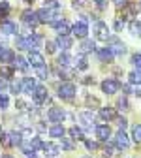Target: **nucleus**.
I'll list each match as a JSON object with an SVG mask.
<instances>
[{
  "instance_id": "1",
  "label": "nucleus",
  "mask_w": 141,
  "mask_h": 158,
  "mask_svg": "<svg viewBox=\"0 0 141 158\" xmlns=\"http://www.w3.org/2000/svg\"><path fill=\"white\" fill-rule=\"evenodd\" d=\"M58 96L62 98V100H72L75 96V85L72 81H64L58 85Z\"/></svg>"
},
{
  "instance_id": "2",
  "label": "nucleus",
  "mask_w": 141,
  "mask_h": 158,
  "mask_svg": "<svg viewBox=\"0 0 141 158\" xmlns=\"http://www.w3.org/2000/svg\"><path fill=\"white\" fill-rule=\"evenodd\" d=\"M72 32H73L77 38L85 40V38H87V34H89V25H87V19H85V17H81L79 21H75V25L72 27Z\"/></svg>"
},
{
  "instance_id": "3",
  "label": "nucleus",
  "mask_w": 141,
  "mask_h": 158,
  "mask_svg": "<svg viewBox=\"0 0 141 158\" xmlns=\"http://www.w3.org/2000/svg\"><path fill=\"white\" fill-rule=\"evenodd\" d=\"M21 19H23V23H25L27 27H38V25H39L38 11H32V10H25L23 15H21Z\"/></svg>"
},
{
  "instance_id": "4",
  "label": "nucleus",
  "mask_w": 141,
  "mask_h": 158,
  "mask_svg": "<svg viewBox=\"0 0 141 158\" xmlns=\"http://www.w3.org/2000/svg\"><path fill=\"white\" fill-rule=\"evenodd\" d=\"M94 32H96V38L102 40V42H107V40L111 38V36H109V30H107V25H106L104 21H96Z\"/></svg>"
},
{
  "instance_id": "5",
  "label": "nucleus",
  "mask_w": 141,
  "mask_h": 158,
  "mask_svg": "<svg viewBox=\"0 0 141 158\" xmlns=\"http://www.w3.org/2000/svg\"><path fill=\"white\" fill-rule=\"evenodd\" d=\"M107 44H109L107 47H111V51H113L115 55H124V53H126V45L120 42L118 38H115V36H111V38L107 40Z\"/></svg>"
},
{
  "instance_id": "6",
  "label": "nucleus",
  "mask_w": 141,
  "mask_h": 158,
  "mask_svg": "<svg viewBox=\"0 0 141 158\" xmlns=\"http://www.w3.org/2000/svg\"><path fill=\"white\" fill-rule=\"evenodd\" d=\"M42 44V38H39L38 34H28V36H25V49H28L30 53L32 51H36V47Z\"/></svg>"
},
{
  "instance_id": "7",
  "label": "nucleus",
  "mask_w": 141,
  "mask_h": 158,
  "mask_svg": "<svg viewBox=\"0 0 141 158\" xmlns=\"http://www.w3.org/2000/svg\"><path fill=\"white\" fill-rule=\"evenodd\" d=\"M64 117H66V113L60 107H51L49 113H47V118H49L51 123H55V124H60V123L64 121Z\"/></svg>"
},
{
  "instance_id": "8",
  "label": "nucleus",
  "mask_w": 141,
  "mask_h": 158,
  "mask_svg": "<svg viewBox=\"0 0 141 158\" xmlns=\"http://www.w3.org/2000/svg\"><path fill=\"white\" fill-rule=\"evenodd\" d=\"M120 89V83L117 81V79H106V81H102V90L106 92V94H115L117 90Z\"/></svg>"
},
{
  "instance_id": "9",
  "label": "nucleus",
  "mask_w": 141,
  "mask_h": 158,
  "mask_svg": "<svg viewBox=\"0 0 141 158\" xmlns=\"http://www.w3.org/2000/svg\"><path fill=\"white\" fill-rule=\"evenodd\" d=\"M115 147L117 149H128L130 147V139H128V135L124 130H118L117 135H115Z\"/></svg>"
},
{
  "instance_id": "10",
  "label": "nucleus",
  "mask_w": 141,
  "mask_h": 158,
  "mask_svg": "<svg viewBox=\"0 0 141 158\" xmlns=\"http://www.w3.org/2000/svg\"><path fill=\"white\" fill-rule=\"evenodd\" d=\"M96 137L100 141H107L109 137H111V128L107 126V124H100V126H96Z\"/></svg>"
},
{
  "instance_id": "11",
  "label": "nucleus",
  "mask_w": 141,
  "mask_h": 158,
  "mask_svg": "<svg viewBox=\"0 0 141 158\" xmlns=\"http://www.w3.org/2000/svg\"><path fill=\"white\" fill-rule=\"evenodd\" d=\"M28 62H30L34 68H39V66H45V58H44V55H39L38 51H32V53L28 55Z\"/></svg>"
},
{
  "instance_id": "12",
  "label": "nucleus",
  "mask_w": 141,
  "mask_h": 158,
  "mask_svg": "<svg viewBox=\"0 0 141 158\" xmlns=\"http://www.w3.org/2000/svg\"><path fill=\"white\" fill-rule=\"evenodd\" d=\"M32 98L36 100V104H38V106H39V104H44V102L47 100V89H45V87H42V85H38V89L34 90Z\"/></svg>"
},
{
  "instance_id": "13",
  "label": "nucleus",
  "mask_w": 141,
  "mask_h": 158,
  "mask_svg": "<svg viewBox=\"0 0 141 158\" xmlns=\"http://www.w3.org/2000/svg\"><path fill=\"white\" fill-rule=\"evenodd\" d=\"M38 89V85H36V79L34 77H25L23 79V92H27V94H34V90Z\"/></svg>"
},
{
  "instance_id": "14",
  "label": "nucleus",
  "mask_w": 141,
  "mask_h": 158,
  "mask_svg": "<svg viewBox=\"0 0 141 158\" xmlns=\"http://www.w3.org/2000/svg\"><path fill=\"white\" fill-rule=\"evenodd\" d=\"M44 151H45L47 158H56L60 154V147L55 143H44Z\"/></svg>"
},
{
  "instance_id": "15",
  "label": "nucleus",
  "mask_w": 141,
  "mask_h": 158,
  "mask_svg": "<svg viewBox=\"0 0 141 158\" xmlns=\"http://www.w3.org/2000/svg\"><path fill=\"white\" fill-rule=\"evenodd\" d=\"M0 30H2L4 34H15L17 32V25L13 21H10V19H6V21L0 23Z\"/></svg>"
},
{
  "instance_id": "16",
  "label": "nucleus",
  "mask_w": 141,
  "mask_h": 158,
  "mask_svg": "<svg viewBox=\"0 0 141 158\" xmlns=\"http://www.w3.org/2000/svg\"><path fill=\"white\" fill-rule=\"evenodd\" d=\"M100 118H104V121H113V118H117L115 107H102L100 109Z\"/></svg>"
},
{
  "instance_id": "17",
  "label": "nucleus",
  "mask_w": 141,
  "mask_h": 158,
  "mask_svg": "<svg viewBox=\"0 0 141 158\" xmlns=\"http://www.w3.org/2000/svg\"><path fill=\"white\" fill-rule=\"evenodd\" d=\"M56 62H58L60 68H68V66H72V62H73V56L68 55V53H62V55H58Z\"/></svg>"
},
{
  "instance_id": "18",
  "label": "nucleus",
  "mask_w": 141,
  "mask_h": 158,
  "mask_svg": "<svg viewBox=\"0 0 141 158\" xmlns=\"http://www.w3.org/2000/svg\"><path fill=\"white\" fill-rule=\"evenodd\" d=\"M96 49V45H94V42H92V40H83V44L81 45H79V53H81V55H87V53H90V51H94Z\"/></svg>"
},
{
  "instance_id": "19",
  "label": "nucleus",
  "mask_w": 141,
  "mask_h": 158,
  "mask_svg": "<svg viewBox=\"0 0 141 158\" xmlns=\"http://www.w3.org/2000/svg\"><path fill=\"white\" fill-rule=\"evenodd\" d=\"M13 66L17 68V70H21V72H27L28 70V58H25V56H15V60H13Z\"/></svg>"
},
{
  "instance_id": "20",
  "label": "nucleus",
  "mask_w": 141,
  "mask_h": 158,
  "mask_svg": "<svg viewBox=\"0 0 141 158\" xmlns=\"http://www.w3.org/2000/svg\"><path fill=\"white\" fill-rule=\"evenodd\" d=\"M100 60L102 62H111L113 60V56H115V53L111 51V47H104V49H100Z\"/></svg>"
},
{
  "instance_id": "21",
  "label": "nucleus",
  "mask_w": 141,
  "mask_h": 158,
  "mask_svg": "<svg viewBox=\"0 0 141 158\" xmlns=\"http://www.w3.org/2000/svg\"><path fill=\"white\" fill-rule=\"evenodd\" d=\"M49 134H51L53 137H64L66 130H64V126H62V124H53V126L49 128Z\"/></svg>"
},
{
  "instance_id": "22",
  "label": "nucleus",
  "mask_w": 141,
  "mask_h": 158,
  "mask_svg": "<svg viewBox=\"0 0 141 158\" xmlns=\"http://www.w3.org/2000/svg\"><path fill=\"white\" fill-rule=\"evenodd\" d=\"M79 118H81V123H83L85 126H92V124H94V115H92L90 111H83L81 115H79Z\"/></svg>"
},
{
  "instance_id": "23",
  "label": "nucleus",
  "mask_w": 141,
  "mask_h": 158,
  "mask_svg": "<svg viewBox=\"0 0 141 158\" xmlns=\"http://www.w3.org/2000/svg\"><path fill=\"white\" fill-rule=\"evenodd\" d=\"M128 28H130V32L134 34V36H141V21H137V19H132L130 21V25H128Z\"/></svg>"
},
{
  "instance_id": "24",
  "label": "nucleus",
  "mask_w": 141,
  "mask_h": 158,
  "mask_svg": "<svg viewBox=\"0 0 141 158\" xmlns=\"http://www.w3.org/2000/svg\"><path fill=\"white\" fill-rule=\"evenodd\" d=\"M56 44H58V47H62V49H70V47H72V38H70V36H60V34H58Z\"/></svg>"
},
{
  "instance_id": "25",
  "label": "nucleus",
  "mask_w": 141,
  "mask_h": 158,
  "mask_svg": "<svg viewBox=\"0 0 141 158\" xmlns=\"http://www.w3.org/2000/svg\"><path fill=\"white\" fill-rule=\"evenodd\" d=\"M13 60H15L13 51H11V49H4L2 56H0V62H2V64H10V62H13Z\"/></svg>"
},
{
  "instance_id": "26",
  "label": "nucleus",
  "mask_w": 141,
  "mask_h": 158,
  "mask_svg": "<svg viewBox=\"0 0 141 158\" xmlns=\"http://www.w3.org/2000/svg\"><path fill=\"white\" fill-rule=\"evenodd\" d=\"M8 15H10V4L2 0V2H0V23H2V21H6V19H8Z\"/></svg>"
},
{
  "instance_id": "27",
  "label": "nucleus",
  "mask_w": 141,
  "mask_h": 158,
  "mask_svg": "<svg viewBox=\"0 0 141 158\" xmlns=\"http://www.w3.org/2000/svg\"><path fill=\"white\" fill-rule=\"evenodd\" d=\"M10 135H11V143H13V147L23 145V132H10Z\"/></svg>"
},
{
  "instance_id": "28",
  "label": "nucleus",
  "mask_w": 141,
  "mask_h": 158,
  "mask_svg": "<svg viewBox=\"0 0 141 158\" xmlns=\"http://www.w3.org/2000/svg\"><path fill=\"white\" fill-rule=\"evenodd\" d=\"M70 135L73 137V139H85L83 130H81V128H77V126H72V128H70Z\"/></svg>"
},
{
  "instance_id": "29",
  "label": "nucleus",
  "mask_w": 141,
  "mask_h": 158,
  "mask_svg": "<svg viewBox=\"0 0 141 158\" xmlns=\"http://www.w3.org/2000/svg\"><path fill=\"white\" fill-rule=\"evenodd\" d=\"M128 79H130V83H132V85H139V83H141V70L132 72V73L128 75Z\"/></svg>"
},
{
  "instance_id": "30",
  "label": "nucleus",
  "mask_w": 141,
  "mask_h": 158,
  "mask_svg": "<svg viewBox=\"0 0 141 158\" xmlns=\"http://www.w3.org/2000/svg\"><path fill=\"white\" fill-rule=\"evenodd\" d=\"M10 89H11V92H13V94L23 92V79H21V81H19V79H17V81H13V83L10 85Z\"/></svg>"
},
{
  "instance_id": "31",
  "label": "nucleus",
  "mask_w": 141,
  "mask_h": 158,
  "mask_svg": "<svg viewBox=\"0 0 141 158\" xmlns=\"http://www.w3.org/2000/svg\"><path fill=\"white\" fill-rule=\"evenodd\" d=\"M75 66H77V70H87L89 68V62H87V58L81 55L79 58H75Z\"/></svg>"
},
{
  "instance_id": "32",
  "label": "nucleus",
  "mask_w": 141,
  "mask_h": 158,
  "mask_svg": "<svg viewBox=\"0 0 141 158\" xmlns=\"http://www.w3.org/2000/svg\"><path fill=\"white\" fill-rule=\"evenodd\" d=\"M11 75H13V68H10V66H4V64H2V68H0V77L10 79Z\"/></svg>"
},
{
  "instance_id": "33",
  "label": "nucleus",
  "mask_w": 141,
  "mask_h": 158,
  "mask_svg": "<svg viewBox=\"0 0 141 158\" xmlns=\"http://www.w3.org/2000/svg\"><path fill=\"white\" fill-rule=\"evenodd\" d=\"M0 143H2L4 147H13V143H11V135H10V134H2V135H0Z\"/></svg>"
},
{
  "instance_id": "34",
  "label": "nucleus",
  "mask_w": 141,
  "mask_h": 158,
  "mask_svg": "<svg viewBox=\"0 0 141 158\" xmlns=\"http://www.w3.org/2000/svg\"><path fill=\"white\" fill-rule=\"evenodd\" d=\"M30 147H32V151H38V149H44V143H42L39 137H32V139H30Z\"/></svg>"
},
{
  "instance_id": "35",
  "label": "nucleus",
  "mask_w": 141,
  "mask_h": 158,
  "mask_svg": "<svg viewBox=\"0 0 141 158\" xmlns=\"http://www.w3.org/2000/svg\"><path fill=\"white\" fill-rule=\"evenodd\" d=\"M10 106V98L6 92H0V109H6Z\"/></svg>"
},
{
  "instance_id": "36",
  "label": "nucleus",
  "mask_w": 141,
  "mask_h": 158,
  "mask_svg": "<svg viewBox=\"0 0 141 158\" xmlns=\"http://www.w3.org/2000/svg\"><path fill=\"white\" fill-rule=\"evenodd\" d=\"M36 73H38V77H39V79H47L49 70H47V66H39V68H36Z\"/></svg>"
},
{
  "instance_id": "37",
  "label": "nucleus",
  "mask_w": 141,
  "mask_h": 158,
  "mask_svg": "<svg viewBox=\"0 0 141 158\" xmlns=\"http://www.w3.org/2000/svg\"><path fill=\"white\" fill-rule=\"evenodd\" d=\"M132 135H134V141L135 143H141V124H135L134 126V134Z\"/></svg>"
},
{
  "instance_id": "38",
  "label": "nucleus",
  "mask_w": 141,
  "mask_h": 158,
  "mask_svg": "<svg viewBox=\"0 0 141 158\" xmlns=\"http://www.w3.org/2000/svg\"><path fill=\"white\" fill-rule=\"evenodd\" d=\"M117 107L118 109H128V98L126 96H120L117 100Z\"/></svg>"
},
{
  "instance_id": "39",
  "label": "nucleus",
  "mask_w": 141,
  "mask_h": 158,
  "mask_svg": "<svg viewBox=\"0 0 141 158\" xmlns=\"http://www.w3.org/2000/svg\"><path fill=\"white\" fill-rule=\"evenodd\" d=\"M132 64H134L137 70H141V53H135V55L132 56Z\"/></svg>"
},
{
  "instance_id": "40",
  "label": "nucleus",
  "mask_w": 141,
  "mask_h": 158,
  "mask_svg": "<svg viewBox=\"0 0 141 158\" xmlns=\"http://www.w3.org/2000/svg\"><path fill=\"white\" fill-rule=\"evenodd\" d=\"M56 45H58L56 42H47V44H45V49H47V53H49V55H53V53L56 51Z\"/></svg>"
},
{
  "instance_id": "41",
  "label": "nucleus",
  "mask_w": 141,
  "mask_h": 158,
  "mask_svg": "<svg viewBox=\"0 0 141 158\" xmlns=\"http://www.w3.org/2000/svg\"><path fill=\"white\" fill-rule=\"evenodd\" d=\"M10 87V83H8V79L6 77H0V92H6V89Z\"/></svg>"
},
{
  "instance_id": "42",
  "label": "nucleus",
  "mask_w": 141,
  "mask_h": 158,
  "mask_svg": "<svg viewBox=\"0 0 141 158\" xmlns=\"http://www.w3.org/2000/svg\"><path fill=\"white\" fill-rule=\"evenodd\" d=\"M45 2H47V4H45V8H49V10H58V6H60L56 0H45Z\"/></svg>"
},
{
  "instance_id": "43",
  "label": "nucleus",
  "mask_w": 141,
  "mask_h": 158,
  "mask_svg": "<svg viewBox=\"0 0 141 158\" xmlns=\"http://www.w3.org/2000/svg\"><path fill=\"white\" fill-rule=\"evenodd\" d=\"M72 6L75 10H81V8H85V0H72Z\"/></svg>"
},
{
  "instance_id": "44",
  "label": "nucleus",
  "mask_w": 141,
  "mask_h": 158,
  "mask_svg": "<svg viewBox=\"0 0 141 158\" xmlns=\"http://www.w3.org/2000/svg\"><path fill=\"white\" fill-rule=\"evenodd\" d=\"M87 106H89V107H98V100H96L94 96H89V98H87Z\"/></svg>"
},
{
  "instance_id": "45",
  "label": "nucleus",
  "mask_w": 141,
  "mask_h": 158,
  "mask_svg": "<svg viewBox=\"0 0 141 158\" xmlns=\"http://www.w3.org/2000/svg\"><path fill=\"white\" fill-rule=\"evenodd\" d=\"M62 149H64V151H72V149H73V143H72L70 139H62Z\"/></svg>"
},
{
  "instance_id": "46",
  "label": "nucleus",
  "mask_w": 141,
  "mask_h": 158,
  "mask_svg": "<svg viewBox=\"0 0 141 158\" xmlns=\"http://www.w3.org/2000/svg\"><path fill=\"white\" fill-rule=\"evenodd\" d=\"M15 106H17V109H21V111L28 109V104H27V102H23V100H17V102H15Z\"/></svg>"
},
{
  "instance_id": "47",
  "label": "nucleus",
  "mask_w": 141,
  "mask_h": 158,
  "mask_svg": "<svg viewBox=\"0 0 141 158\" xmlns=\"http://www.w3.org/2000/svg\"><path fill=\"white\" fill-rule=\"evenodd\" d=\"M83 141H85V145H87L89 151H96V149H98V145H96L94 141H89V139H83Z\"/></svg>"
},
{
  "instance_id": "48",
  "label": "nucleus",
  "mask_w": 141,
  "mask_h": 158,
  "mask_svg": "<svg viewBox=\"0 0 141 158\" xmlns=\"http://www.w3.org/2000/svg\"><path fill=\"white\" fill-rule=\"evenodd\" d=\"M94 2H96L98 10H106V6H107V0H94Z\"/></svg>"
},
{
  "instance_id": "49",
  "label": "nucleus",
  "mask_w": 141,
  "mask_h": 158,
  "mask_svg": "<svg viewBox=\"0 0 141 158\" xmlns=\"http://www.w3.org/2000/svg\"><path fill=\"white\" fill-rule=\"evenodd\" d=\"M113 2H115L117 8H124V6H128V0H113Z\"/></svg>"
},
{
  "instance_id": "50",
  "label": "nucleus",
  "mask_w": 141,
  "mask_h": 158,
  "mask_svg": "<svg viewBox=\"0 0 141 158\" xmlns=\"http://www.w3.org/2000/svg\"><path fill=\"white\" fill-rule=\"evenodd\" d=\"M117 124H118V126H120V130H124V128H126V124H128V123H126V118H117Z\"/></svg>"
},
{
  "instance_id": "51",
  "label": "nucleus",
  "mask_w": 141,
  "mask_h": 158,
  "mask_svg": "<svg viewBox=\"0 0 141 158\" xmlns=\"http://www.w3.org/2000/svg\"><path fill=\"white\" fill-rule=\"evenodd\" d=\"M134 92H135L137 96H141V83H139V85H135V89H134Z\"/></svg>"
},
{
  "instance_id": "52",
  "label": "nucleus",
  "mask_w": 141,
  "mask_h": 158,
  "mask_svg": "<svg viewBox=\"0 0 141 158\" xmlns=\"http://www.w3.org/2000/svg\"><path fill=\"white\" fill-rule=\"evenodd\" d=\"M27 156H28V158H38V156H36V151H34V152H30V154H27Z\"/></svg>"
},
{
  "instance_id": "53",
  "label": "nucleus",
  "mask_w": 141,
  "mask_h": 158,
  "mask_svg": "<svg viewBox=\"0 0 141 158\" xmlns=\"http://www.w3.org/2000/svg\"><path fill=\"white\" fill-rule=\"evenodd\" d=\"M4 49H6V47H4L2 44H0V56H2V53H4Z\"/></svg>"
},
{
  "instance_id": "54",
  "label": "nucleus",
  "mask_w": 141,
  "mask_h": 158,
  "mask_svg": "<svg viewBox=\"0 0 141 158\" xmlns=\"http://www.w3.org/2000/svg\"><path fill=\"white\" fill-rule=\"evenodd\" d=\"M137 11H139V13H141V2H139V6H137Z\"/></svg>"
},
{
  "instance_id": "55",
  "label": "nucleus",
  "mask_w": 141,
  "mask_h": 158,
  "mask_svg": "<svg viewBox=\"0 0 141 158\" xmlns=\"http://www.w3.org/2000/svg\"><path fill=\"white\" fill-rule=\"evenodd\" d=\"M2 158H11V156H10V154H4V156H2Z\"/></svg>"
},
{
  "instance_id": "56",
  "label": "nucleus",
  "mask_w": 141,
  "mask_h": 158,
  "mask_svg": "<svg viewBox=\"0 0 141 158\" xmlns=\"http://www.w3.org/2000/svg\"><path fill=\"white\" fill-rule=\"evenodd\" d=\"M27 2H28V4H32V2H34V0H27Z\"/></svg>"
},
{
  "instance_id": "57",
  "label": "nucleus",
  "mask_w": 141,
  "mask_h": 158,
  "mask_svg": "<svg viewBox=\"0 0 141 158\" xmlns=\"http://www.w3.org/2000/svg\"><path fill=\"white\" fill-rule=\"evenodd\" d=\"M83 158H90V156H83Z\"/></svg>"
},
{
  "instance_id": "58",
  "label": "nucleus",
  "mask_w": 141,
  "mask_h": 158,
  "mask_svg": "<svg viewBox=\"0 0 141 158\" xmlns=\"http://www.w3.org/2000/svg\"><path fill=\"white\" fill-rule=\"evenodd\" d=\"M0 132H2V130H0ZM0 135H2V134H0Z\"/></svg>"
}]
</instances>
